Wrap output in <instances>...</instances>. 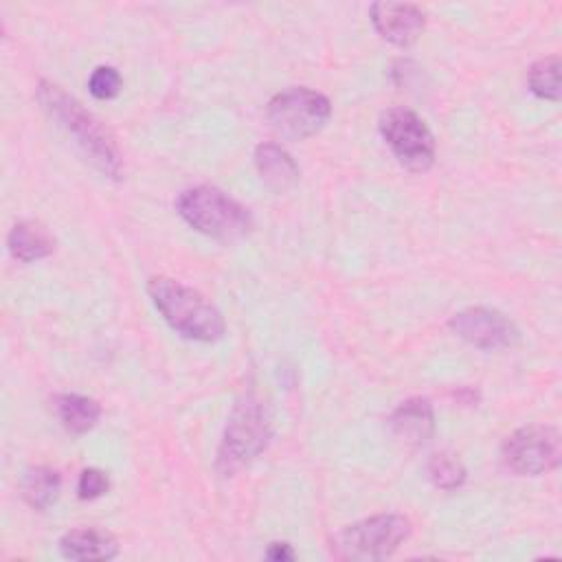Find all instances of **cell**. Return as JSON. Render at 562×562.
I'll return each mask as SVG.
<instances>
[{"label":"cell","instance_id":"6da1fadb","mask_svg":"<svg viewBox=\"0 0 562 562\" xmlns=\"http://www.w3.org/2000/svg\"><path fill=\"white\" fill-rule=\"evenodd\" d=\"M37 101L42 110L72 138L75 147L86 156V160L101 171L105 178L119 180L123 173V156L114 136L103 127V123L88 112L79 99L68 94L61 86L50 81L37 83Z\"/></svg>","mask_w":562,"mask_h":562},{"label":"cell","instance_id":"7a4b0ae2","mask_svg":"<svg viewBox=\"0 0 562 562\" xmlns=\"http://www.w3.org/2000/svg\"><path fill=\"white\" fill-rule=\"evenodd\" d=\"M147 294L165 323L182 338L215 342L226 334L222 312L198 290L169 277H151Z\"/></svg>","mask_w":562,"mask_h":562},{"label":"cell","instance_id":"3957f363","mask_svg":"<svg viewBox=\"0 0 562 562\" xmlns=\"http://www.w3.org/2000/svg\"><path fill=\"white\" fill-rule=\"evenodd\" d=\"M272 439V417L266 402L252 391L244 393L226 422L215 468L222 476H233L250 465Z\"/></svg>","mask_w":562,"mask_h":562},{"label":"cell","instance_id":"277c9868","mask_svg":"<svg viewBox=\"0 0 562 562\" xmlns=\"http://www.w3.org/2000/svg\"><path fill=\"white\" fill-rule=\"evenodd\" d=\"M176 209L193 231L220 241H237L252 231L248 206L211 184L184 189L176 200Z\"/></svg>","mask_w":562,"mask_h":562},{"label":"cell","instance_id":"5b68a950","mask_svg":"<svg viewBox=\"0 0 562 562\" xmlns=\"http://www.w3.org/2000/svg\"><path fill=\"white\" fill-rule=\"evenodd\" d=\"M411 536V520L402 514H378L347 525L334 538V553L342 560H382L393 555Z\"/></svg>","mask_w":562,"mask_h":562},{"label":"cell","instance_id":"8992f818","mask_svg":"<svg viewBox=\"0 0 562 562\" xmlns=\"http://www.w3.org/2000/svg\"><path fill=\"white\" fill-rule=\"evenodd\" d=\"M329 116V99L305 86H294L277 92L266 108V119L270 127L290 140H303L307 136H314L325 127Z\"/></svg>","mask_w":562,"mask_h":562},{"label":"cell","instance_id":"52a82bcc","mask_svg":"<svg viewBox=\"0 0 562 562\" xmlns=\"http://www.w3.org/2000/svg\"><path fill=\"white\" fill-rule=\"evenodd\" d=\"M380 136L397 158V162L415 173H424L432 167L437 156L435 136L424 119L408 108H389L380 116Z\"/></svg>","mask_w":562,"mask_h":562},{"label":"cell","instance_id":"ba28073f","mask_svg":"<svg viewBox=\"0 0 562 562\" xmlns=\"http://www.w3.org/2000/svg\"><path fill=\"white\" fill-rule=\"evenodd\" d=\"M503 465L518 476H538L560 463V432L555 426L527 424L501 446Z\"/></svg>","mask_w":562,"mask_h":562},{"label":"cell","instance_id":"9c48e42d","mask_svg":"<svg viewBox=\"0 0 562 562\" xmlns=\"http://www.w3.org/2000/svg\"><path fill=\"white\" fill-rule=\"evenodd\" d=\"M450 329L465 342L485 349H507L520 338L518 327L498 310L492 307H465L450 318Z\"/></svg>","mask_w":562,"mask_h":562},{"label":"cell","instance_id":"30bf717a","mask_svg":"<svg viewBox=\"0 0 562 562\" xmlns=\"http://www.w3.org/2000/svg\"><path fill=\"white\" fill-rule=\"evenodd\" d=\"M369 15L375 31L395 46H411L417 42L426 24L424 11L411 2H373Z\"/></svg>","mask_w":562,"mask_h":562},{"label":"cell","instance_id":"8fae6325","mask_svg":"<svg viewBox=\"0 0 562 562\" xmlns=\"http://www.w3.org/2000/svg\"><path fill=\"white\" fill-rule=\"evenodd\" d=\"M389 426L404 443L422 446L435 432L432 404L426 397H408L391 413Z\"/></svg>","mask_w":562,"mask_h":562},{"label":"cell","instance_id":"7c38bea8","mask_svg":"<svg viewBox=\"0 0 562 562\" xmlns=\"http://www.w3.org/2000/svg\"><path fill=\"white\" fill-rule=\"evenodd\" d=\"M59 553L66 560H112L119 555V540L99 527L70 529L59 538Z\"/></svg>","mask_w":562,"mask_h":562},{"label":"cell","instance_id":"4fadbf2b","mask_svg":"<svg viewBox=\"0 0 562 562\" xmlns=\"http://www.w3.org/2000/svg\"><path fill=\"white\" fill-rule=\"evenodd\" d=\"M255 167L266 187L277 193L292 189L299 180V167L292 156L277 143H261L255 149Z\"/></svg>","mask_w":562,"mask_h":562},{"label":"cell","instance_id":"5bb4252c","mask_svg":"<svg viewBox=\"0 0 562 562\" xmlns=\"http://www.w3.org/2000/svg\"><path fill=\"white\" fill-rule=\"evenodd\" d=\"M7 248L9 252L24 263L37 261L48 257L55 250V239L48 233L46 226L33 220H22L18 222L7 237Z\"/></svg>","mask_w":562,"mask_h":562},{"label":"cell","instance_id":"9a60e30c","mask_svg":"<svg viewBox=\"0 0 562 562\" xmlns=\"http://www.w3.org/2000/svg\"><path fill=\"white\" fill-rule=\"evenodd\" d=\"M53 408L61 426L72 435H83L92 430L101 417V406L97 400L81 393H61L53 400Z\"/></svg>","mask_w":562,"mask_h":562},{"label":"cell","instance_id":"2e32d148","mask_svg":"<svg viewBox=\"0 0 562 562\" xmlns=\"http://www.w3.org/2000/svg\"><path fill=\"white\" fill-rule=\"evenodd\" d=\"M20 490H22V498L33 509L44 512V509H48L59 498L61 476L53 468L37 465V468H31V470L24 472Z\"/></svg>","mask_w":562,"mask_h":562},{"label":"cell","instance_id":"e0dca14e","mask_svg":"<svg viewBox=\"0 0 562 562\" xmlns=\"http://www.w3.org/2000/svg\"><path fill=\"white\" fill-rule=\"evenodd\" d=\"M529 90L547 101H560V57L549 55L531 64L527 72Z\"/></svg>","mask_w":562,"mask_h":562},{"label":"cell","instance_id":"ac0fdd59","mask_svg":"<svg viewBox=\"0 0 562 562\" xmlns=\"http://www.w3.org/2000/svg\"><path fill=\"white\" fill-rule=\"evenodd\" d=\"M426 470H428V479L432 481V485L439 490H446V492L461 487L468 476L463 463L454 454H448V452L432 454Z\"/></svg>","mask_w":562,"mask_h":562},{"label":"cell","instance_id":"d6986e66","mask_svg":"<svg viewBox=\"0 0 562 562\" xmlns=\"http://www.w3.org/2000/svg\"><path fill=\"white\" fill-rule=\"evenodd\" d=\"M123 79L114 66H97L88 77V90L94 99L108 101L121 92Z\"/></svg>","mask_w":562,"mask_h":562},{"label":"cell","instance_id":"ffe728a7","mask_svg":"<svg viewBox=\"0 0 562 562\" xmlns=\"http://www.w3.org/2000/svg\"><path fill=\"white\" fill-rule=\"evenodd\" d=\"M108 490H110V479L103 470H99V468L81 470L79 481H77V496L79 498L94 501V498L108 494Z\"/></svg>","mask_w":562,"mask_h":562},{"label":"cell","instance_id":"44dd1931","mask_svg":"<svg viewBox=\"0 0 562 562\" xmlns=\"http://www.w3.org/2000/svg\"><path fill=\"white\" fill-rule=\"evenodd\" d=\"M266 558L274 562H285V560H294L296 553L290 542H270L266 549Z\"/></svg>","mask_w":562,"mask_h":562}]
</instances>
